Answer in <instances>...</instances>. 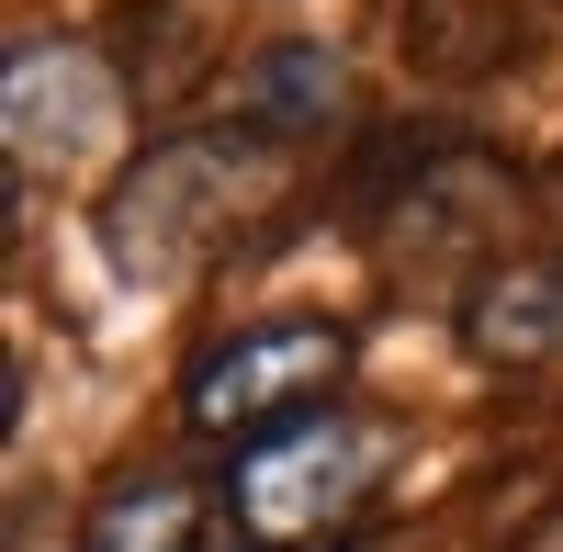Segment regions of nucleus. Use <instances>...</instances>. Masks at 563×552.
Returning a JSON list of instances; mask_svg holds the SVG:
<instances>
[{
  "label": "nucleus",
  "instance_id": "obj_4",
  "mask_svg": "<svg viewBox=\"0 0 563 552\" xmlns=\"http://www.w3.org/2000/svg\"><path fill=\"white\" fill-rule=\"evenodd\" d=\"M0 135H12V169H79L113 135V68L90 34H23L12 79H0Z\"/></svg>",
  "mask_w": 563,
  "mask_h": 552
},
{
  "label": "nucleus",
  "instance_id": "obj_1",
  "mask_svg": "<svg viewBox=\"0 0 563 552\" xmlns=\"http://www.w3.org/2000/svg\"><path fill=\"white\" fill-rule=\"evenodd\" d=\"M271 158L282 147L249 135V124H203V135H169V147L124 158V180L102 192V260H113V283L158 294V283H180V271H203V249L282 180Z\"/></svg>",
  "mask_w": 563,
  "mask_h": 552
},
{
  "label": "nucleus",
  "instance_id": "obj_3",
  "mask_svg": "<svg viewBox=\"0 0 563 552\" xmlns=\"http://www.w3.org/2000/svg\"><path fill=\"white\" fill-rule=\"evenodd\" d=\"M350 384V328L339 316H260V328H225L192 373H180V418L192 429H238V440H271L316 418V406H339Z\"/></svg>",
  "mask_w": 563,
  "mask_h": 552
},
{
  "label": "nucleus",
  "instance_id": "obj_2",
  "mask_svg": "<svg viewBox=\"0 0 563 552\" xmlns=\"http://www.w3.org/2000/svg\"><path fill=\"white\" fill-rule=\"evenodd\" d=\"M395 474V429L361 418V406H316V418L271 429V440H238L225 463V519H238L249 552H305L327 530H350Z\"/></svg>",
  "mask_w": 563,
  "mask_h": 552
},
{
  "label": "nucleus",
  "instance_id": "obj_7",
  "mask_svg": "<svg viewBox=\"0 0 563 552\" xmlns=\"http://www.w3.org/2000/svg\"><path fill=\"white\" fill-rule=\"evenodd\" d=\"M192 541H203L192 474H135V485H113L102 508H90V530H79V552H192Z\"/></svg>",
  "mask_w": 563,
  "mask_h": 552
},
{
  "label": "nucleus",
  "instance_id": "obj_6",
  "mask_svg": "<svg viewBox=\"0 0 563 552\" xmlns=\"http://www.w3.org/2000/svg\"><path fill=\"white\" fill-rule=\"evenodd\" d=\"M462 350L474 361H552L563 350V260H485L462 294Z\"/></svg>",
  "mask_w": 563,
  "mask_h": 552
},
{
  "label": "nucleus",
  "instance_id": "obj_8",
  "mask_svg": "<svg viewBox=\"0 0 563 552\" xmlns=\"http://www.w3.org/2000/svg\"><path fill=\"white\" fill-rule=\"evenodd\" d=\"M541 203H552V238H563V169H552V180H541ZM552 260H563V249H552Z\"/></svg>",
  "mask_w": 563,
  "mask_h": 552
},
{
  "label": "nucleus",
  "instance_id": "obj_5",
  "mask_svg": "<svg viewBox=\"0 0 563 552\" xmlns=\"http://www.w3.org/2000/svg\"><path fill=\"white\" fill-rule=\"evenodd\" d=\"M350 113V68L327 57L316 34H282V45H260L249 57V79H238V124L249 135H271V147H316L327 124Z\"/></svg>",
  "mask_w": 563,
  "mask_h": 552
}]
</instances>
